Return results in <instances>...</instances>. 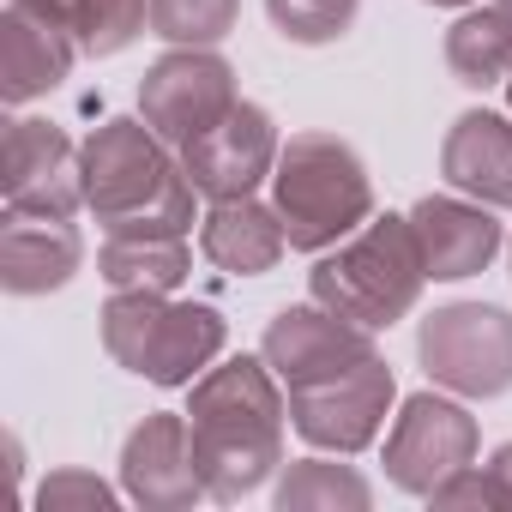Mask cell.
I'll use <instances>...</instances> for the list:
<instances>
[{
    "label": "cell",
    "instance_id": "6da1fadb",
    "mask_svg": "<svg viewBox=\"0 0 512 512\" xmlns=\"http://www.w3.org/2000/svg\"><path fill=\"white\" fill-rule=\"evenodd\" d=\"M290 392L266 356H217L187 386L193 464L211 500H247L284 470Z\"/></svg>",
    "mask_w": 512,
    "mask_h": 512
},
{
    "label": "cell",
    "instance_id": "7a4b0ae2",
    "mask_svg": "<svg viewBox=\"0 0 512 512\" xmlns=\"http://www.w3.org/2000/svg\"><path fill=\"white\" fill-rule=\"evenodd\" d=\"M85 211L103 229H193L199 187L181 169V151L145 115H109L85 145Z\"/></svg>",
    "mask_w": 512,
    "mask_h": 512
},
{
    "label": "cell",
    "instance_id": "3957f363",
    "mask_svg": "<svg viewBox=\"0 0 512 512\" xmlns=\"http://www.w3.org/2000/svg\"><path fill=\"white\" fill-rule=\"evenodd\" d=\"M428 284L434 278L422 266L410 211L368 217L356 235H344L338 247L314 253V272H308V296L326 302L332 314L368 326V332H392L398 320H410Z\"/></svg>",
    "mask_w": 512,
    "mask_h": 512
},
{
    "label": "cell",
    "instance_id": "277c9868",
    "mask_svg": "<svg viewBox=\"0 0 512 512\" xmlns=\"http://www.w3.org/2000/svg\"><path fill=\"white\" fill-rule=\"evenodd\" d=\"M272 205L296 253H326L374 217V175L338 133H290L272 169Z\"/></svg>",
    "mask_w": 512,
    "mask_h": 512
},
{
    "label": "cell",
    "instance_id": "5b68a950",
    "mask_svg": "<svg viewBox=\"0 0 512 512\" xmlns=\"http://www.w3.org/2000/svg\"><path fill=\"white\" fill-rule=\"evenodd\" d=\"M97 320L109 362L151 386H193L229 344V320L211 302H175L163 290H109Z\"/></svg>",
    "mask_w": 512,
    "mask_h": 512
},
{
    "label": "cell",
    "instance_id": "8992f818",
    "mask_svg": "<svg viewBox=\"0 0 512 512\" xmlns=\"http://www.w3.org/2000/svg\"><path fill=\"white\" fill-rule=\"evenodd\" d=\"M416 362L434 386L458 398L512 392V314L494 302H446L416 332Z\"/></svg>",
    "mask_w": 512,
    "mask_h": 512
},
{
    "label": "cell",
    "instance_id": "52a82bcc",
    "mask_svg": "<svg viewBox=\"0 0 512 512\" xmlns=\"http://www.w3.org/2000/svg\"><path fill=\"white\" fill-rule=\"evenodd\" d=\"M392 404H398V374H392L386 356H368V362H356L332 380L296 386L290 392V428L320 452L356 458L386 434Z\"/></svg>",
    "mask_w": 512,
    "mask_h": 512
},
{
    "label": "cell",
    "instance_id": "ba28073f",
    "mask_svg": "<svg viewBox=\"0 0 512 512\" xmlns=\"http://www.w3.org/2000/svg\"><path fill=\"white\" fill-rule=\"evenodd\" d=\"M482 452V428L476 416L458 404V392H410L386 428V476L404 494H434L446 476H458L464 464H476Z\"/></svg>",
    "mask_w": 512,
    "mask_h": 512
},
{
    "label": "cell",
    "instance_id": "9c48e42d",
    "mask_svg": "<svg viewBox=\"0 0 512 512\" xmlns=\"http://www.w3.org/2000/svg\"><path fill=\"white\" fill-rule=\"evenodd\" d=\"M241 103L235 91V67L217 49H169L145 67L139 79V115L181 151L187 139H199L211 121H223Z\"/></svg>",
    "mask_w": 512,
    "mask_h": 512
},
{
    "label": "cell",
    "instance_id": "30bf717a",
    "mask_svg": "<svg viewBox=\"0 0 512 512\" xmlns=\"http://www.w3.org/2000/svg\"><path fill=\"white\" fill-rule=\"evenodd\" d=\"M278 151H284V139H278L272 109L241 97L223 121H211L199 139L181 145V169L199 187V199L217 205V199H247L260 181H272Z\"/></svg>",
    "mask_w": 512,
    "mask_h": 512
},
{
    "label": "cell",
    "instance_id": "8fae6325",
    "mask_svg": "<svg viewBox=\"0 0 512 512\" xmlns=\"http://www.w3.org/2000/svg\"><path fill=\"white\" fill-rule=\"evenodd\" d=\"M0 193H7V211H37V217H73L85 205V157L61 121H43V115L7 121Z\"/></svg>",
    "mask_w": 512,
    "mask_h": 512
},
{
    "label": "cell",
    "instance_id": "7c38bea8",
    "mask_svg": "<svg viewBox=\"0 0 512 512\" xmlns=\"http://www.w3.org/2000/svg\"><path fill=\"white\" fill-rule=\"evenodd\" d=\"M374 338H380V332H368V326H356V320H344V314H332L326 302L308 296V302L272 314V326H266V338H260V356L278 368L284 392H296V386L332 380V374H344V368L380 356Z\"/></svg>",
    "mask_w": 512,
    "mask_h": 512
},
{
    "label": "cell",
    "instance_id": "4fadbf2b",
    "mask_svg": "<svg viewBox=\"0 0 512 512\" xmlns=\"http://www.w3.org/2000/svg\"><path fill=\"white\" fill-rule=\"evenodd\" d=\"M121 494L145 512H187L205 494V476L193 464V428L187 410H151L127 440H121Z\"/></svg>",
    "mask_w": 512,
    "mask_h": 512
},
{
    "label": "cell",
    "instance_id": "5bb4252c",
    "mask_svg": "<svg viewBox=\"0 0 512 512\" xmlns=\"http://www.w3.org/2000/svg\"><path fill=\"white\" fill-rule=\"evenodd\" d=\"M73 61H79V37L61 0H7V13H0V67H7V79H0V91H7L13 109L67 85Z\"/></svg>",
    "mask_w": 512,
    "mask_h": 512
},
{
    "label": "cell",
    "instance_id": "9a60e30c",
    "mask_svg": "<svg viewBox=\"0 0 512 512\" xmlns=\"http://www.w3.org/2000/svg\"><path fill=\"white\" fill-rule=\"evenodd\" d=\"M410 229H416L422 266L434 284H464V278L488 272L494 253L506 247L494 205H482L470 193H422L410 205Z\"/></svg>",
    "mask_w": 512,
    "mask_h": 512
},
{
    "label": "cell",
    "instance_id": "2e32d148",
    "mask_svg": "<svg viewBox=\"0 0 512 512\" xmlns=\"http://www.w3.org/2000/svg\"><path fill=\"white\" fill-rule=\"evenodd\" d=\"M85 272V235L73 217L7 211L0 223V290L7 296H49Z\"/></svg>",
    "mask_w": 512,
    "mask_h": 512
},
{
    "label": "cell",
    "instance_id": "e0dca14e",
    "mask_svg": "<svg viewBox=\"0 0 512 512\" xmlns=\"http://www.w3.org/2000/svg\"><path fill=\"white\" fill-rule=\"evenodd\" d=\"M440 181L494 211H512V115L464 109L440 145Z\"/></svg>",
    "mask_w": 512,
    "mask_h": 512
},
{
    "label": "cell",
    "instance_id": "ac0fdd59",
    "mask_svg": "<svg viewBox=\"0 0 512 512\" xmlns=\"http://www.w3.org/2000/svg\"><path fill=\"white\" fill-rule=\"evenodd\" d=\"M199 253L229 278H266L290 253V235H284L278 205H260L247 193V199H217L199 217Z\"/></svg>",
    "mask_w": 512,
    "mask_h": 512
},
{
    "label": "cell",
    "instance_id": "d6986e66",
    "mask_svg": "<svg viewBox=\"0 0 512 512\" xmlns=\"http://www.w3.org/2000/svg\"><path fill=\"white\" fill-rule=\"evenodd\" d=\"M97 278L109 290H163L175 296L193 278V241L187 229H103L97 247Z\"/></svg>",
    "mask_w": 512,
    "mask_h": 512
},
{
    "label": "cell",
    "instance_id": "ffe728a7",
    "mask_svg": "<svg viewBox=\"0 0 512 512\" xmlns=\"http://www.w3.org/2000/svg\"><path fill=\"white\" fill-rule=\"evenodd\" d=\"M446 67L458 85L488 91L512 79V13L500 7H464V19L446 31Z\"/></svg>",
    "mask_w": 512,
    "mask_h": 512
},
{
    "label": "cell",
    "instance_id": "44dd1931",
    "mask_svg": "<svg viewBox=\"0 0 512 512\" xmlns=\"http://www.w3.org/2000/svg\"><path fill=\"white\" fill-rule=\"evenodd\" d=\"M278 506H284V512H338V506L362 512V506H374V488H368V476H362L356 464L296 458V464H284V476H278Z\"/></svg>",
    "mask_w": 512,
    "mask_h": 512
},
{
    "label": "cell",
    "instance_id": "7402d4cb",
    "mask_svg": "<svg viewBox=\"0 0 512 512\" xmlns=\"http://www.w3.org/2000/svg\"><path fill=\"white\" fill-rule=\"evenodd\" d=\"M61 7L79 37V55H91V61L133 49L151 25V0H61Z\"/></svg>",
    "mask_w": 512,
    "mask_h": 512
},
{
    "label": "cell",
    "instance_id": "603a6c76",
    "mask_svg": "<svg viewBox=\"0 0 512 512\" xmlns=\"http://www.w3.org/2000/svg\"><path fill=\"white\" fill-rule=\"evenodd\" d=\"M241 19V0H151V37L169 49H217Z\"/></svg>",
    "mask_w": 512,
    "mask_h": 512
},
{
    "label": "cell",
    "instance_id": "cb8c5ba5",
    "mask_svg": "<svg viewBox=\"0 0 512 512\" xmlns=\"http://www.w3.org/2000/svg\"><path fill=\"white\" fill-rule=\"evenodd\" d=\"M266 13H272L278 37H290L302 49H320V43H338L356 25L362 0H266Z\"/></svg>",
    "mask_w": 512,
    "mask_h": 512
},
{
    "label": "cell",
    "instance_id": "d4e9b609",
    "mask_svg": "<svg viewBox=\"0 0 512 512\" xmlns=\"http://www.w3.org/2000/svg\"><path fill=\"white\" fill-rule=\"evenodd\" d=\"M121 494L103 482V476H91V470H55L43 488H37V506L43 512H67V506H85V512H109Z\"/></svg>",
    "mask_w": 512,
    "mask_h": 512
},
{
    "label": "cell",
    "instance_id": "484cf974",
    "mask_svg": "<svg viewBox=\"0 0 512 512\" xmlns=\"http://www.w3.org/2000/svg\"><path fill=\"white\" fill-rule=\"evenodd\" d=\"M428 500H434V506H512V494L500 488V476H494L488 464H464V470L446 476Z\"/></svg>",
    "mask_w": 512,
    "mask_h": 512
},
{
    "label": "cell",
    "instance_id": "4316f807",
    "mask_svg": "<svg viewBox=\"0 0 512 512\" xmlns=\"http://www.w3.org/2000/svg\"><path fill=\"white\" fill-rule=\"evenodd\" d=\"M488 470H494V476H500V488H506V494H512V440H506V446H494V452H488Z\"/></svg>",
    "mask_w": 512,
    "mask_h": 512
},
{
    "label": "cell",
    "instance_id": "83f0119b",
    "mask_svg": "<svg viewBox=\"0 0 512 512\" xmlns=\"http://www.w3.org/2000/svg\"><path fill=\"white\" fill-rule=\"evenodd\" d=\"M428 7H476V0H428Z\"/></svg>",
    "mask_w": 512,
    "mask_h": 512
},
{
    "label": "cell",
    "instance_id": "f1b7e54d",
    "mask_svg": "<svg viewBox=\"0 0 512 512\" xmlns=\"http://www.w3.org/2000/svg\"><path fill=\"white\" fill-rule=\"evenodd\" d=\"M506 109H512V79H506Z\"/></svg>",
    "mask_w": 512,
    "mask_h": 512
},
{
    "label": "cell",
    "instance_id": "f546056e",
    "mask_svg": "<svg viewBox=\"0 0 512 512\" xmlns=\"http://www.w3.org/2000/svg\"><path fill=\"white\" fill-rule=\"evenodd\" d=\"M506 260H512V235H506Z\"/></svg>",
    "mask_w": 512,
    "mask_h": 512
},
{
    "label": "cell",
    "instance_id": "4dcf8cb0",
    "mask_svg": "<svg viewBox=\"0 0 512 512\" xmlns=\"http://www.w3.org/2000/svg\"><path fill=\"white\" fill-rule=\"evenodd\" d=\"M500 7H506V13H512V0H500Z\"/></svg>",
    "mask_w": 512,
    "mask_h": 512
}]
</instances>
